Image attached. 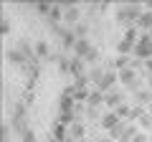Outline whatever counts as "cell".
<instances>
[{
  "mask_svg": "<svg viewBox=\"0 0 152 142\" xmlns=\"http://www.w3.org/2000/svg\"><path fill=\"white\" fill-rule=\"evenodd\" d=\"M142 13H145V5H140V3H124V5H119L114 10V18H117V23L132 28V26H137Z\"/></svg>",
  "mask_w": 152,
  "mask_h": 142,
  "instance_id": "obj_1",
  "label": "cell"
},
{
  "mask_svg": "<svg viewBox=\"0 0 152 142\" xmlns=\"http://www.w3.org/2000/svg\"><path fill=\"white\" fill-rule=\"evenodd\" d=\"M134 61H150L152 59V36L150 33H142L140 36V41H137V46H134Z\"/></svg>",
  "mask_w": 152,
  "mask_h": 142,
  "instance_id": "obj_2",
  "label": "cell"
},
{
  "mask_svg": "<svg viewBox=\"0 0 152 142\" xmlns=\"http://www.w3.org/2000/svg\"><path fill=\"white\" fill-rule=\"evenodd\" d=\"M64 23H69L71 28L76 23H81V8L76 3H64Z\"/></svg>",
  "mask_w": 152,
  "mask_h": 142,
  "instance_id": "obj_3",
  "label": "cell"
},
{
  "mask_svg": "<svg viewBox=\"0 0 152 142\" xmlns=\"http://www.w3.org/2000/svg\"><path fill=\"white\" fill-rule=\"evenodd\" d=\"M124 104V94L119 91V89H114V91L104 94V107H109V112H114L117 107H122Z\"/></svg>",
  "mask_w": 152,
  "mask_h": 142,
  "instance_id": "obj_4",
  "label": "cell"
},
{
  "mask_svg": "<svg viewBox=\"0 0 152 142\" xmlns=\"http://www.w3.org/2000/svg\"><path fill=\"white\" fill-rule=\"evenodd\" d=\"M137 81H140V74H137V69H134V66H129V69L119 71V84H124L127 89H129V86H134Z\"/></svg>",
  "mask_w": 152,
  "mask_h": 142,
  "instance_id": "obj_5",
  "label": "cell"
},
{
  "mask_svg": "<svg viewBox=\"0 0 152 142\" xmlns=\"http://www.w3.org/2000/svg\"><path fill=\"white\" fill-rule=\"evenodd\" d=\"M119 124H122V119H119V114H117V112H107V114L99 119V127H102V130H107V132H112L114 127H119Z\"/></svg>",
  "mask_w": 152,
  "mask_h": 142,
  "instance_id": "obj_6",
  "label": "cell"
},
{
  "mask_svg": "<svg viewBox=\"0 0 152 142\" xmlns=\"http://www.w3.org/2000/svg\"><path fill=\"white\" fill-rule=\"evenodd\" d=\"M5 59H8V64H13V66H18V69H26L31 61L26 59V56L20 53L18 48H8V53H5Z\"/></svg>",
  "mask_w": 152,
  "mask_h": 142,
  "instance_id": "obj_7",
  "label": "cell"
},
{
  "mask_svg": "<svg viewBox=\"0 0 152 142\" xmlns=\"http://www.w3.org/2000/svg\"><path fill=\"white\" fill-rule=\"evenodd\" d=\"M51 137H53V140H58V142H69V140H71V132L66 130V124H61V122L56 119L53 127H51Z\"/></svg>",
  "mask_w": 152,
  "mask_h": 142,
  "instance_id": "obj_8",
  "label": "cell"
},
{
  "mask_svg": "<svg viewBox=\"0 0 152 142\" xmlns=\"http://www.w3.org/2000/svg\"><path fill=\"white\" fill-rule=\"evenodd\" d=\"M91 46L94 43H89V38H84V41H76V46H74V59H86V53L91 51Z\"/></svg>",
  "mask_w": 152,
  "mask_h": 142,
  "instance_id": "obj_9",
  "label": "cell"
},
{
  "mask_svg": "<svg viewBox=\"0 0 152 142\" xmlns=\"http://www.w3.org/2000/svg\"><path fill=\"white\" fill-rule=\"evenodd\" d=\"M109 66H112V71H124V69H129L132 66V61H129V56H114L112 61H109Z\"/></svg>",
  "mask_w": 152,
  "mask_h": 142,
  "instance_id": "obj_10",
  "label": "cell"
},
{
  "mask_svg": "<svg viewBox=\"0 0 152 142\" xmlns=\"http://www.w3.org/2000/svg\"><path fill=\"white\" fill-rule=\"evenodd\" d=\"M134 102H137V107H145V109H147V107H150V102H152V91H150L147 86H142L140 91L134 94Z\"/></svg>",
  "mask_w": 152,
  "mask_h": 142,
  "instance_id": "obj_11",
  "label": "cell"
},
{
  "mask_svg": "<svg viewBox=\"0 0 152 142\" xmlns=\"http://www.w3.org/2000/svg\"><path fill=\"white\" fill-rule=\"evenodd\" d=\"M36 59H53L48 41H36Z\"/></svg>",
  "mask_w": 152,
  "mask_h": 142,
  "instance_id": "obj_12",
  "label": "cell"
},
{
  "mask_svg": "<svg viewBox=\"0 0 152 142\" xmlns=\"http://www.w3.org/2000/svg\"><path fill=\"white\" fill-rule=\"evenodd\" d=\"M84 64L86 61H81V59H71V76L74 79H79V76H86V69H84Z\"/></svg>",
  "mask_w": 152,
  "mask_h": 142,
  "instance_id": "obj_13",
  "label": "cell"
},
{
  "mask_svg": "<svg viewBox=\"0 0 152 142\" xmlns=\"http://www.w3.org/2000/svg\"><path fill=\"white\" fill-rule=\"evenodd\" d=\"M137 132H140V130H137V124L127 122V124H124V132H122V137H119L117 142H132V140L137 137Z\"/></svg>",
  "mask_w": 152,
  "mask_h": 142,
  "instance_id": "obj_14",
  "label": "cell"
},
{
  "mask_svg": "<svg viewBox=\"0 0 152 142\" xmlns=\"http://www.w3.org/2000/svg\"><path fill=\"white\" fill-rule=\"evenodd\" d=\"M134 46H137V43H132V41L122 38L119 43H117V56H129V53H134Z\"/></svg>",
  "mask_w": 152,
  "mask_h": 142,
  "instance_id": "obj_15",
  "label": "cell"
},
{
  "mask_svg": "<svg viewBox=\"0 0 152 142\" xmlns=\"http://www.w3.org/2000/svg\"><path fill=\"white\" fill-rule=\"evenodd\" d=\"M69 132H71V140H84L86 137V124H81V122H76V124H71L69 127Z\"/></svg>",
  "mask_w": 152,
  "mask_h": 142,
  "instance_id": "obj_16",
  "label": "cell"
},
{
  "mask_svg": "<svg viewBox=\"0 0 152 142\" xmlns=\"http://www.w3.org/2000/svg\"><path fill=\"white\" fill-rule=\"evenodd\" d=\"M102 104H104V94L99 91V89H91V94H89V102H86V107H96V109H99Z\"/></svg>",
  "mask_w": 152,
  "mask_h": 142,
  "instance_id": "obj_17",
  "label": "cell"
},
{
  "mask_svg": "<svg viewBox=\"0 0 152 142\" xmlns=\"http://www.w3.org/2000/svg\"><path fill=\"white\" fill-rule=\"evenodd\" d=\"M137 28H142L145 33L152 28V10H145V13L140 15V20H137Z\"/></svg>",
  "mask_w": 152,
  "mask_h": 142,
  "instance_id": "obj_18",
  "label": "cell"
},
{
  "mask_svg": "<svg viewBox=\"0 0 152 142\" xmlns=\"http://www.w3.org/2000/svg\"><path fill=\"white\" fill-rule=\"evenodd\" d=\"M117 114H119L122 122H132V112H134V107H129V104H122V107H117Z\"/></svg>",
  "mask_w": 152,
  "mask_h": 142,
  "instance_id": "obj_19",
  "label": "cell"
},
{
  "mask_svg": "<svg viewBox=\"0 0 152 142\" xmlns=\"http://www.w3.org/2000/svg\"><path fill=\"white\" fill-rule=\"evenodd\" d=\"M53 61H56V66H58V71L61 74H69L71 71V59H66V56H53Z\"/></svg>",
  "mask_w": 152,
  "mask_h": 142,
  "instance_id": "obj_20",
  "label": "cell"
},
{
  "mask_svg": "<svg viewBox=\"0 0 152 142\" xmlns=\"http://www.w3.org/2000/svg\"><path fill=\"white\" fill-rule=\"evenodd\" d=\"M71 31H74V36H76V41H84L89 36V26L86 23H76L74 28H71Z\"/></svg>",
  "mask_w": 152,
  "mask_h": 142,
  "instance_id": "obj_21",
  "label": "cell"
},
{
  "mask_svg": "<svg viewBox=\"0 0 152 142\" xmlns=\"http://www.w3.org/2000/svg\"><path fill=\"white\" fill-rule=\"evenodd\" d=\"M104 74H107V71H104L102 66H96V69H91V71H89V81L99 86V84H102V79H104Z\"/></svg>",
  "mask_w": 152,
  "mask_h": 142,
  "instance_id": "obj_22",
  "label": "cell"
},
{
  "mask_svg": "<svg viewBox=\"0 0 152 142\" xmlns=\"http://www.w3.org/2000/svg\"><path fill=\"white\" fill-rule=\"evenodd\" d=\"M137 124L142 127V132H152V114H150V112H145V114L137 119Z\"/></svg>",
  "mask_w": 152,
  "mask_h": 142,
  "instance_id": "obj_23",
  "label": "cell"
},
{
  "mask_svg": "<svg viewBox=\"0 0 152 142\" xmlns=\"http://www.w3.org/2000/svg\"><path fill=\"white\" fill-rule=\"evenodd\" d=\"M51 8H53V3H36V13L38 15H51Z\"/></svg>",
  "mask_w": 152,
  "mask_h": 142,
  "instance_id": "obj_24",
  "label": "cell"
},
{
  "mask_svg": "<svg viewBox=\"0 0 152 142\" xmlns=\"http://www.w3.org/2000/svg\"><path fill=\"white\" fill-rule=\"evenodd\" d=\"M99 59H102V53H99V48H96V46H91V51L86 53V59H84V61H86V64H96Z\"/></svg>",
  "mask_w": 152,
  "mask_h": 142,
  "instance_id": "obj_25",
  "label": "cell"
},
{
  "mask_svg": "<svg viewBox=\"0 0 152 142\" xmlns=\"http://www.w3.org/2000/svg\"><path fill=\"white\" fill-rule=\"evenodd\" d=\"M10 33V20L5 15H0V36H8Z\"/></svg>",
  "mask_w": 152,
  "mask_h": 142,
  "instance_id": "obj_26",
  "label": "cell"
},
{
  "mask_svg": "<svg viewBox=\"0 0 152 142\" xmlns=\"http://www.w3.org/2000/svg\"><path fill=\"white\" fill-rule=\"evenodd\" d=\"M20 142H36V132H33V130H26V132L20 135Z\"/></svg>",
  "mask_w": 152,
  "mask_h": 142,
  "instance_id": "obj_27",
  "label": "cell"
},
{
  "mask_svg": "<svg viewBox=\"0 0 152 142\" xmlns=\"http://www.w3.org/2000/svg\"><path fill=\"white\" fill-rule=\"evenodd\" d=\"M33 99H36V94H33L31 89H26V94H23V104L28 107V104H33Z\"/></svg>",
  "mask_w": 152,
  "mask_h": 142,
  "instance_id": "obj_28",
  "label": "cell"
},
{
  "mask_svg": "<svg viewBox=\"0 0 152 142\" xmlns=\"http://www.w3.org/2000/svg\"><path fill=\"white\" fill-rule=\"evenodd\" d=\"M132 142H150V132H137V137H134V140H132Z\"/></svg>",
  "mask_w": 152,
  "mask_h": 142,
  "instance_id": "obj_29",
  "label": "cell"
},
{
  "mask_svg": "<svg viewBox=\"0 0 152 142\" xmlns=\"http://www.w3.org/2000/svg\"><path fill=\"white\" fill-rule=\"evenodd\" d=\"M99 117V109L96 107H86V119H96Z\"/></svg>",
  "mask_w": 152,
  "mask_h": 142,
  "instance_id": "obj_30",
  "label": "cell"
},
{
  "mask_svg": "<svg viewBox=\"0 0 152 142\" xmlns=\"http://www.w3.org/2000/svg\"><path fill=\"white\" fill-rule=\"evenodd\" d=\"M142 69H145L147 76H152V59H150V61H145V66H142Z\"/></svg>",
  "mask_w": 152,
  "mask_h": 142,
  "instance_id": "obj_31",
  "label": "cell"
},
{
  "mask_svg": "<svg viewBox=\"0 0 152 142\" xmlns=\"http://www.w3.org/2000/svg\"><path fill=\"white\" fill-rule=\"evenodd\" d=\"M94 142H112L109 137H99V140H94Z\"/></svg>",
  "mask_w": 152,
  "mask_h": 142,
  "instance_id": "obj_32",
  "label": "cell"
},
{
  "mask_svg": "<svg viewBox=\"0 0 152 142\" xmlns=\"http://www.w3.org/2000/svg\"><path fill=\"white\" fill-rule=\"evenodd\" d=\"M147 112H150V114H152V102H150V107H147Z\"/></svg>",
  "mask_w": 152,
  "mask_h": 142,
  "instance_id": "obj_33",
  "label": "cell"
},
{
  "mask_svg": "<svg viewBox=\"0 0 152 142\" xmlns=\"http://www.w3.org/2000/svg\"><path fill=\"white\" fill-rule=\"evenodd\" d=\"M76 142H89V140H86V137H84V140H76Z\"/></svg>",
  "mask_w": 152,
  "mask_h": 142,
  "instance_id": "obj_34",
  "label": "cell"
},
{
  "mask_svg": "<svg viewBox=\"0 0 152 142\" xmlns=\"http://www.w3.org/2000/svg\"><path fill=\"white\" fill-rule=\"evenodd\" d=\"M147 33H150V36H152V28H150V31H147Z\"/></svg>",
  "mask_w": 152,
  "mask_h": 142,
  "instance_id": "obj_35",
  "label": "cell"
},
{
  "mask_svg": "<svg viewBox=\"0 0 152 142\" xmlns=\"http://www.w3.org/2000/svg\"><path fill=\"white\" fill-rule=\"evenodd\" d=\"M150 142H152V132H150Z\"/></svg>",
  "mask_w": 152,
  "mask_h": 142,
  "instance_id": "obj_36",
  "label": "cell"
},
{
  "mask_svg": "<svg viewBox=\"0 0 152 142\" xmlns=\"http://www.w3.org/2000/svg\"><path fill=\"white\" fill-rule=\"evenodd\" d=\"M3 142H10V140H3Z\"/></svg>",
  "mask_w": 152,
  "mask_h": 142,
  "instance_id": "obj_37",
  "label": "cell"
}]
</instances>
